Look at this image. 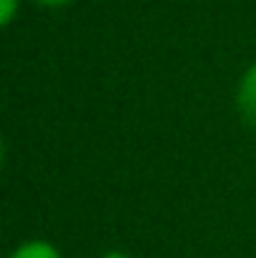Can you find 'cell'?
<instances>
[{"label": "cell", "instance_id": "cell-2", "mask_svg": "<svg viewBox=\"0 0 256 258\" xmlns=\"http://www.w3.org/2000/svg\"><path fill=\"white\" fill-rule=\"evenodd\" d=\"M10 258H61V253L45 241H30L13 251Z\"/></svg>", "mask_w": 256, "mask_h": 258}, {"label": "cell", "instance_id": "cell-3", "mask_svg": "<svg viewBox=\"0 0 256 258\" xmlns=\"http://www.w3.org/2000/svg\"><path fill=\"white\" fill-rule=\"evenodd\" d=\"M15 10H18V0H0V20H3V25H8L13 20Z\"/></svg>", "mask_w": 256, "mask_h": 258}, {"label": "cell", "instance_id": "cell-4", "mask_svg": "<svg viewBox=\"0 0 256 258\" xmlns=\"http://www.w3.org/2000/svg\"><path fill=\"white\" fill-rule=\"evenodd\" d=\"M40 5H48V8H58V5H68L71 0H38Z\"/></svg>", "mask_w": 256, "mask_h": 258}, {"label": "cell", "instance_id": "cell-5", "mask_svg": "<svg viewBox=\"0 0 256 258\" xmlns=\"http://www.w3.org/2000/svg\"><path fill=\"white\" fill-rule=\"evenodd\" d=\"M103 258H128L126 253H118V251H113V253H108V256H103Z\"/></svg>", "mask_w": 256, "mask_h": 258}, {"label": "cell", "instance_id": "cell-1", "mask_svg": "<svg viewBox=\"0 0 256 258\" xmlns=\"http://www.w3.org/2000/svg\"><path fill=\"white\" fill-rule=\"evenodd\" d=\"M239 110H241V118L256 125V66L246 71V76L241 78V86H239Z\"/></svg>", "mask_w": 256, "mask_h": 258}]
</instances>
